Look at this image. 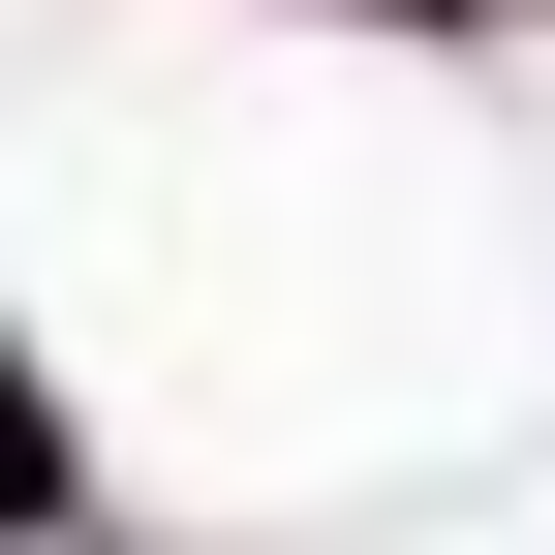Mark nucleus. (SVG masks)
Here are the masks:
<instances>
[{
	"label": "nucleus",
	"mask_w": 555,
	"mask_h": 555,
	"mask_svg": "<svg viewBox=\"0 0 555 555\" xmlns=\"http://www.w3.org/2000/svg\"><path fill=\"white\" fill-rule=\"evenodd\" d=\"M31 494H62V433H31V371H0V525H31Z\"/></svg>",
	"instance_id": "f257e3e1"
}]
</instances>
